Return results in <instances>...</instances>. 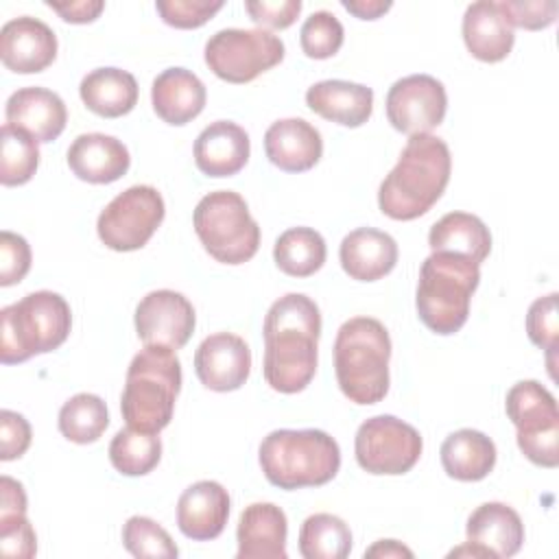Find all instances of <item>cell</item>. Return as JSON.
<instances>
[{"label":"cell","mask_w":559,"mask_h":559,"mask_svg":"<svg viewBox=\"0 0 559 559\" xmlns=\"http://www.w3.org/2000/svg\"><path fill=\"white\" fill-rule=\"evenodd\" d=\"M448 557H489L480 546H476V544H463V546H459V548H454V550H450L448 552Z\"/></svg>","instance_id":"49"},{"label":"cell","mask_w":559,"mask_h":559,"mask_svg":"<svg viewBox=\"0 0 559 559\" xmlns=\"http://www.w3.org/2000/svg\"><path fill=\"white\" fill-rule=\"evenodd\" d=\"M83 105L100 118H120L138 103V81L120 68H96L79 85Z\"/></svg>","instance_id":"28"},{"label":"cell","mask_w":559,"mask_h":559,"mask_svg":"<svg viewBox=\"0 0 559 559\" xmlns=\"http://www.w3.org/2000/svg\"><path fill=\"white\" fill-rule=\"evenodd\" d=\"M428 245L432 251L459 253L480 264L491 251V234L478 216L450 212L430 227Z\"/></svg>","instance_id":"30"},{"label":"cell","mask_w":559,"mask_h":559,"mask_svg":"<svg viewBox=\"0 0 559 559\" xmlns=\"http://www.w3.org/2000/svg\"><path fill=\"white\" fill-rule=\"evenodd\" d=\"M229 518V493L216 480H199L190 485L177 502V526L194 539H216Z\"/></svg>","instance_id":"17"},{"label":"cell","mask_w":559,"mask_h":559,"mask_svg":"<svg viewBox=\"0 0 559 559\" xmlns=\"http://www.w3.org/2000/svg\"><path fill=\"white\" fill-rule=\"evenodd\" d=\"M463 41L472 57L485 63L502 61L515 41L513 26L498 2L478 0L465 9L463 15Z\"/></svg>","instance_id":"24"},{"label":"cell","mask_w":559,"mask_h":559,"mask_svg":"<svg viewBox=\"0 0 559 559\" xmlns=\"http://www.w3.org/2000/svg\"><path fill=\"white\" fill-rule=\"evenodd\" d=\"M528 338L548 352V362L552 365V354L559 345V319H557V293L539 297L531 304L526 314Z\"/></svg>","instance_id":"38"},{"label":"cell","mask_w":559,"mask_h":559,"mask_svg":"<svg viewBox=\"0 0 559 559\" xmlns=\"http://www.w3.org/2000/svg\"><path fill=\"white\" fill-rule=\"evenodd\" d=\"M0 360L17 365L66 343L72 328L68 301L52 290H35L0 312Z\"/></svg>","instance_id":"7"},{"label":"cell","mask_w":559,"mask_h":559,"mask_svg":"<svg viewBox=\"0 0 559 559\" xmlns=\"http://www.w3.org/2000/svg\"><path fill=\"white\" fill-rule=\"evenodd\" d=\"M122 544L133 557L173 559L179 555L173 537L155 520L146 515H131L122 526Z\"/></svg>","instance_id":"36"},{"label":"cell","mask_w":559,"mask_h":559,"mask_svg":"<svg viewBox=\"0 0 559 559\" xmlns=\"http://www.w3.org/2000/svg\"><path fill=\"white\" fill-rule=\"evenodd\" d=\"M0 552L4 557L31 559L37 552V537L26 513L0 518Z\"/></svg>","instance_id":"42"},{"label":"cell","mask_w":559,"mask_h":559,"mask_svg":"<svg viewBox=\"0 0 559 559\" xmlns=\"http://www.w3.org/2000/svg\"><path fill=\"white\" fill-rule=\"evenodd\" d=\"M203 81L186 68H168L155 76L151 87V103L155 114L175 127L197 118L205 107Z\"/></svg>","instance_id":"26"},{"label":"cell","mask_w":559,"mask_h":559,"mask_svg":"<svg viewBox=\"0 0 559 559\" xmlns=\"http://www.w3.org/2000/svg\"><path fill=\"white\" fill-rule=\"evenodd\" d=\"M467 542L480 546L489 559L513 557L524 544V524L504 502H485L467 518Z\"/></svg>","instance_id":"25"},{"label":"cell","mask_w":559,"mask_h":559,"mask_svg":"<svg viewBox=\"0 0 559 559\" xmlns=\"http://www.w3.org/2000/svg\"><path fill=\"white\" fill-rule=\"evenodd\" d=\"M421 448L417 428L393 415L369 417L358 426L354 439L356 461L369 474H406L419 461Z\"/></svg>","instance_id":"12"},{"label":"cell","mask_w":559,"mask_h":559,"mask_svg":"<svg viewBox=\"0 0 559 559\" xmlns=\"http://www.w3.org/2000/svg\"><path fill=\"white\" fill-rule=\"evenodd\" d=\"M391 338L373 317L345 321L334 341V371L343 395L360 406L378 404L389 391Z\"/></svg>","instance_id":"3"},{"label":"cell","mask_w":559,"mask_h":559,"mask_svg":"<svg viewBox=\"0 0 559 559\" xmlns=\"http://www.w3.org/2000/svg\"><path fill=\"white\" fill-rule=\"evenodd\" d=\"M179 389L181 362L175 349L144 345L127 369L124 391L120 397L122 419L133 430L157 435L173 419Z\"/></svg>","instance_id":"5"},{"label":"cell","mask_w":559,"mask_h":559,"mask_svg":"<svg viewBox=\"0 0 559 559\" xmlns=\"http://www.w3.org/2000/svg\"><path fill=\"white\" fill-rule=\"evenodd\" d=\"M7 124L33 135L37 142H52L66 129L68 111L59 94L46 87H22L7 100Z\"/></svg>","instance_id":"20"},{"label":"cell","mask_w":559,"mask_h":559,"mask_svg":"<svg viewBox=\"0 0 559 559\" xmlns=\"http://www.w3.org/2000/svg\"><path fill=\"white\" fill-rule=\"evenodd\" d=\"M194 371L201 384L210 391H236L249 378L251 349L238 334H210L194 352Z\"/></svg>","instance_id":"15"},{"label":"cell","mask_w":559,"mask_h":559,"mask_svg":"<svg viewBox=\"0 0 559 559\" xmlns=\"http://www.w3.org/2000/svg\"><path fill=\"white\" fill-rule=\"evenodd\" d=\"M31 269V247L24 236L13 231L0 234V286H13Z\"/></svg>","instance_id":"41"},{"label":"cell","mask_w":559,"mask_h":559,"mask_svg":"<svg viewBox=\"0 0 559 559\" xmlns=\"http://www.w3.org/2000/svg\"><path fill=\"white\" fill-rule=\"evenodd\" d=\"M192 225L203 249L223 264H242L260 247V227L234 190L205 194L194 207Z\"/></svg>","instance_id":"8"},{"label":"cell","mask_w":559,"mask_h":559,"mask_svg":"<svg viewBox=\"0 0 559 559\" xmlns=\"http://www.w3.org/2000/svg\"><path fill=\"white\" fill-rule=\"evenodd\" d=\"M286 513L273 502L245 507L236 528L238 559H286Z\"/></svg>","instance_id":"18"},{"label":"cell","mask_w":559,"mask_h":559,"mask_svg":"<svg viewBox=\"0 0 559 559\" xmlns=\"http://www.w3.org/2000/svg\"><path fill=\"white\" fill-rule=\"evenodd\" d=\"M127 146L105 133H81L68 148L70 170L87 183H111L129 170Z\"/></svg>","instance_id":"22"},{"label":"cell","mask_w":559,"mask_h":559,"mask_svg":"<svg viewBox=\"0 0 559 559\" xmlns=\"http://www.w3.org/2000/svg\"><path fill=\"white\" fill-rule=\"evenodd\" d=\"M352 550L349 526L332 513H314L299 528V552L304 559H345Z\"/></svg>","instance_id":"32"},{"label":"cell","mask_w":559,"mask_h":559,"mask_svg":"<svg viewBox=\"0 0 559 559\" xmlns=\"http://www.w3.org/2000/svg\"><path fill=\"white\" fill-rule=\"evenodd\" d=\"M31 424L24 415L15 411H0V459L13 461L20 459L31 445Z\"/></svg>","instance_id":"43"},{"label":"cell","mask_w":559,"mask_h":559,"mask_svg":"<svg viewBox=\"0 0 559 559\" xmlns=\"http://www.w3.org/2000/svg\"><path fill=\"white\" fill-rule=\"evenodd\" d=\"M258 461L266 480L280 489L321 487L336 476L341 448L323 430L282 428L262 439Z\"/></svg>","instance_id":"4"},{"label":"cell","mask_w":559,"mask_h":559,"mask_svg":"<svg viewBox=\"0 0 559 559\" xmlns=\"http://www.w3.org/2000/svg\"><path fill=\"white\" fill-rule=\"evenodd\" d=\"M341 4L345 11L354 13L360 20H378L393 7L391 2H384V0H341Z\"/></svg>","instance_id":"47"},{"label":"cell","mask_w":559,"mask_h":559,"mask_svg":"<svg viewBox=\"0 0 559 559\" xmlns=\"http://www.w3.org/2000/svg\"><path fill=\"white\" fill-rule=\"evenodd\" d=\"M343 24L330 11H314L301 26L299 44L310 59H330L343 46Z\"/></svg>","instance_id":"37"},{"label":"cell","mask_w":559,"mask_h":559,"mask_svg":"<svg viewBox=\"0 0 559 559\" xmlns=\"http://www.w3.org/2000/svg\"><path fill=\"white\" fill-rule=\"evenodd\" d=\"M306 105L325 120L343 127H360L373 111V92L362 83L328 79L308 87Z\"/></svg>","instance_id":"27"},{"label":"cell","mask_w":559,"mask_h":559,"mask_svg":"<svg viewBox=\"0 0 559 559\" xmlns=\"http://www.w3.org/2000/svg\"><path fill=\"white\" fill-rule=\"evenodd\" d=\"M245 11L260 26L288 28L301 13V2L299 0H258V2H245Z\"/></svg>","instance_id":"44"},{"label":"cell","mask_w":559,"mask_h":559,"mask_svg":"<svg viewBox=\"0 0 559 559\" xmlns=\"http://www.w3.org/2000/svg\"><path fill=\"white\" fill-rule=\"evenodd\" d=\"M264 380L273 391L299 393L317 371L321 336L319 306L304 293H288L271 304L264 325Z\"/></svg>","instance_id":"1"},{"label":"cell","mask_w":559,"mask_h":559,"mask_svg":"<svg viewBox=\"0 0 559 559\" xmlns=\"http://www.w3.org/2000/svg\"><path fill=\"white\" fill-rule=\"evenodd\" d=\"M328 249L323 236L312 227H290L275 240L273 260L290 277H310L325 262Z\"/></svg>","instance_id":"31"},{"label":"cell","mask_w":559,"mask_h":559,"mask_svg":"<svg viewBox=\"0 0 559 559\" xmlns=\"http://www.w3.org/2000/svg\"><path fill=\"white\" fill-rule=\"evenodd\" d=\"M57 57L55 31L31 15L9 20L0 31V59L7 70L33 74L46 70Z\"/></svg>","instance_id":"16"},{"label":"cell","mask_w":559,"mask_h":559,"mask_svg":"<svg viewBox=\"0 0 559 559\" xmlns=\"http://www.w3.org/2000/svg\"><path fill=\"white\" fill-rule=\"evenodd\" d=\"M46 7H50L55 13L61 15V20L70 24H87L100 15V11L105 9V2L103 0H76V2L46 0Z\"/></svg>","instance_id":"45"},{"label":"cell","mask_w":559,"mask_h":559,"mask_svg":"<svg viewBox=\"0 0 559 559\" xmlns=\"http://www.w3.org/2000/svg\"><path fill=\"white\" fill-rule=\"evenodd\" d=\"M162 441L155 432L122 428L109 443V461L124 476H144L157 467Z\"/></svg>","instance_id":"34"},{"label":"cell","mask_w":559,"mask_h":559,"mask_svg":"<svg viewBox=\"0 0 559 559\" xmlns=\"http://www.w3.org/2000/svg\"><path fill=\"white\" fill-rule=\"evenodd\" d=\"M365 557H378V559H400V557H406V559H411L413 550L406 548L404 544H400L397 539H380V542H376L373 546H369L365 550Z\"/></svg>","instance_id":"48"},{"label":"cell","mask_w":559,"mask_h":559,"mask_svg":"<svg viewBox=\"0 0 559 559\" xmlns=\"http://www.w3.org/2000/svg\"><path fill=\"white\" fill-rule=\"evenodd\" d=\"M109 426V413L103 397L94 393L72 395L59 411V430L72 443H94Z\"/></svg>","instance_id":"33"},{"label":"cell","mask_w":559,"mask_h":559,"mask_svg":"<svg viewBox=\"0 0 559 559\" xmlns=\"http://www.w3.org/2000/svg\"><path fill=\"white\" fill-rule=\"evenodd\" d=\"M39 166L37 140L26 131L2 124L0 129V181L2 186H22L31 181Z\"/></svg>","instance_id":"35"},{"label":"cell","mask_w":559,"mask_h":559,"mask_svg":"<svg viewBox=\"0 0 559 559\" xmlns=\"http://www.w3.org/2000/svg\"><path fill=\"white\" fill-rule=\"evenodd\" d=\"M194 308L175 290H153L135 308V332L144 345L181 349L194 332Z\"/></svg>","instance_id":"14"},{"label":"cell","mask_w":559,"mask_h":559,"mask_svg":"<svg viewBox=\"0 0 559 559\" xmlns=\"http://www.w3.org/2000/svg\"><path fill=\"white\" fill-rule=\"evenodd\" d=\"M284 59V41L264 28H223L205 44L207 68L227 83H249Z\"/></svg>","instance_id":"10"},{"label":"cell","mask_w":559,"mask_h":559,"mask_svg":"<svg viewBox=\"0 0 559 559\" xmlns=\"http://www.w3.org/2000/svg\"><path fill=\"white\" fill-rule=\"evenodd\" d=\"M164 214L166 205L157 188L131 186L105 205L96 221V231L111 251H135L151 240Z\"/></svg>","instance_id":"11"},{"label":"cell","mask_w":559,"mask_h":559,"mask_svg":"<svg viewBox=\"0 0 559 559\" xmlns=\"http://www.w3.org/2000/svg\"><path fill=\"white\" fill-rule=\"evenodd\" d=\"M450 170V148L441 138L432 133L411 135L397 164L380 183V212L393 221L419 218L441 199Z\"/></svg>","instance_id":"2"},{"label":"cell","mask_w":559,"mask_h":559,"mask_svg":"<svg viewBox=\"0 0 559 559\" xmlns=\"http://www.w3.org/2000/svg\"><path fill=\"white\" fill-rule=\"evenodd\" d=\"M439 454L445 474L463 483L483 480L496 465L493 441L485 432L472 428H461L448 435Z\"/></svg>","instance_id":"29"},{"label":"cell","mask_w":559,"mask_h":559,"mask_svg":"<svg viewBox=\"0 0 559 559\" xmlns=\"http://www.w3.org/2000/svg\"><path fill=\"white\" fill-rule=\"evenodd\" d=\"M247 131L231 120L207 124L194 140V164L207 177H231L249 162Z\"/></svg>","instance_id":"19"},{"label":"cell","mask_w":559,"mask_h":559,"mask_svg":"<svg viewBox=\"0 0 559 559\" xmlns=\"http://www.w3.org/2000/svg\"><path fill=\"white\" fill-rule=\"evenodd\" d=\"M511 26L526 31H542L557 17L559 4L555 0H502L498 2Z\"/></svg>","instance_id":"40"},{"label":"cell","mask_w":559,"mask_h":559,"mask_svg":"<svg viewBox=\"0 0 559 559\" xmlns=\"http://www.w3.org/2000/svg\"><path fill=\"white\" fill-rule=\"evenodd\" d=\"M386 118L393 129L406 135L430 133L445 118L448 94L441 81L430 74L397 79L386 94Z\"/></svg>","instance_id":"13"},{"label":"cell","mask_w":559,"mask_h":559,"mask_svg":"<svg viewBox=\"0 0 559 559\" xmlns=\"http://www.w3.org/2000/svg\"><path fill=\"white\" fill-rule=\"evenodd\" d=\"M26 513V493L22 483L11 476L0 478V518Z\"/></svg>","instance_id":"46"},{"label":"cell","mask_w":559,"mask_h":559,"mask_svg":"<svg viewBox=\"0 0 559 559\" xmlns=\"http://www.w3.org/2000/svg\"><path fill=\"white\" fill-rule=\"evenodd\" d=\"M478 282L480 264L459 253L432 251L421 262L415 295L421 323L443 336L459 332L467 321Z\"/></svg>","instance_id":"6"},{"label":"cell","mask_w":559,"mask_h":559,"mask_svg":"<svg viewBox=\"0 0 559 559\" xmlns=\"http://www.w3.org/2000/svg\"><path fill=\"white\" fill-rule=\"evenodd\" d=\"M504 411L518 430L522 454L539 467H557L559 411L552 393L537 380H522L509 389Z\"/></svg>","instance_id":"9"},{"label":"cell","mask_w":559,"mask_h":559,"mask_svg":"<svg viewBox=\"0 0 559 559\" xmlns=\"http://www.w3.org/2000/svg\"><path fill=\"white\" fill-rule=\"evenodd\" d=\"M338 260L352 280L376 282L393 271L397 262V242L386 231L358 227L341 240Z\"/></svg>","instance_id":"23"},{"label":"cell","mask_w":559,"mask_h":559,"mask_svg":"<svg viewBox=\"0 0 559 559\" xmlns=\"http://www.w3.org/2000/svg\"><path fill=\"white\" fill-rule=\"evenodd\" d=\"M159 17L175 28H199L223 9V0H157Z\"/></svg>","instance_id":"39"},{"label":"cell","mask_w":559,"mask_h":559,"mask_svg":"<svg viewBox=\"0 0 559 559\" xmlns=\"http://www.w3.org/2000/svg\"><path fill=\"white\" fill-rule=\"evenodd\" d=\"M264 151L273 166L286 173L310 170L323 155L321 133L304 118H284L264 133Z\"/></svg>","instance_id":"21"}]
</instances>
